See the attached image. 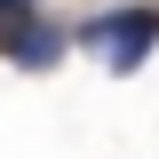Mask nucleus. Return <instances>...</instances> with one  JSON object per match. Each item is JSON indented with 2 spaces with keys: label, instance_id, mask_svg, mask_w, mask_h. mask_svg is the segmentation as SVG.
Segmentation results:
<instances>
[{
  "label": "nucleus",
  "instance_id": "obj_1",
  "mask_svg": "<svg viewBox=\"0 0 159 159\" xmlns=\"http://www.w3.org/2000/svg\"><path fill=\"white\" fill-rule=\"evenodd\" d=\"M80 40H88L111 72H135V64L151 56V40H159V8L151 0H143V8H103V16L80 24Z\"/></svg>",
  "mask_w": 159,
  "mask_h": 159
},
{
  "label": "nucleus",
  "instance_id": "obj_2",
  "mask_svg": "<svg viewBox=\"0 0 159 159\" xmlns=\"http://www.w3.org/2000/svg\"><path fill=\"white\" fill-rule=\"evenodd\" d=\"M64 48H72V32H56V24H24L16 40H8V64H24V72H48V64H64Z\"/></svg>",
  "mask_w": 159,
  "mask_h": 159
},
{
  "label": "nucleus",
  "instance_id": "obj_3",
  "mask_svg": "<svg viewBox=\"0 0 159 159\" xmlns=\"http://www.w3.org/2000/svg\"><path fill=\"white\" fill-rule=\"evenodd\" d=\"M24 24H32V0H0V48H8V40H16Z\"/></svg>",
  "mask_w": 159,
  "mask_h": 159
}]
</instances>
